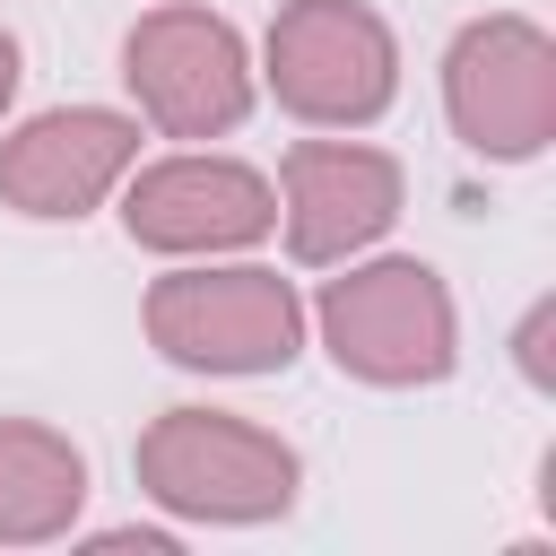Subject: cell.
Listing matches in <instances>:
<instances>
[{"mask_svg": "<svg viewBox=\"0 0 556 556\" xmlns=\"http://www.w3.org/2000/svg\"><path fill=\"white\" fill-rule=\"evenodd\" d=\"M130 469H139V495L182 521H278L304 478L295 443H278L235 408H165L139 434Z\"/></svg>", "mask_w": 556, "mask_h": 556, "instance_id": "cell-1", "label": "cell"}, {"mask_svg": "<svg viewBox=\"0 0 556 556\" xmlns=\"http://www.w3.org/2000/svg\"><path fill=\"white\" fill-rule=\"evenodd\" d=\"M313 321H321L330 365L374 391H417L460 365V313L426 261H356L348 278L321 287Z\"/></svg>", "mask_w": 556, "mask_h": 556, "instance_id": "cell-2", "label": "cell"}, {"mask_svg": "<svg viewBox=\"0 0 556 556\" xmlns=\"http://www.w3.org/2000/svg\"><path fill=\"white\" fill-rule=\"evenodd\" d=\"M148 348L191 374H287L304 348V304L278 269H165L148 287Z\"/></svg>", "mask_w": 556, "mask_h": 556, "instance_id": "cell-3", "label": "cell"}, {"mask_svg": "<svg viewBox=\"0 0 556 556\" xmlns=\"http://www.w3.org/2000/svg\"><path fill=\"white\" fill-rule=\"evenodd\" d=\"M269 96L313 130H365L400 96V43L365 0H287L261 43Z\"/></svg>", "mask_w": 556, "mask_h": 556, "instance_id": "cell-4", "label": "cell"}, {"mask_svg": "<svg viewBox=\"0 0 556 556\" xmlns=\"http://www.w3.org/2000/svg\"><path fill=\"white\" fill-rule=\"evenodd\" d=\"M443 113L460 148L495 165H530L556 139V35L539 17H469L443 52Z\"/></svg>", "mask_w": 556, "mask_h": 556, "instance_id": "cell-5", "label": "cell"}, {"mask_svg": "<svg viewBox=\"0 0 556 556\" xmlns=\"http://www.w3.org/2000/svg\"><path fill=\"white\" fill-rule=\"evenodd\" d=\"M122 78L139 96V113L165 139H226L252 113V52L243 35L200 9V0H165L122 35Z\"/></svg>", "mask_w": 556, "mask_h": 556, "instance_id": "cell-6", "label": "cell"}, {"mask_svg": "<svg viewBox=\"0 0 556 556\" xmlns=\"http://www.w3.org/2000/svg\"><path fill=\"white\" fill-rule=\"evenodd\" d=\"M122 226L148 252L174 261H208V252H243L278 226V191L269 174L235 165V156H156L122 174Z\"/></svg>", "mask_w": 556, "mask_h": 556, "instance_id": "cell-7", "label": "cell"}, {"mask_svg": "<svg viewBox=\"0 0 556 556\" xmlns=\"http://www.w3.org/2000/svg\"><path fill=\"white\" fill-rule=\"evenodd\" d=\"M400 156L365 148V139H295L287 165H278V217H287V252L304 269H330V261H356L365 243L391 235L400 217Z\"/></svg>", "mask_w": 556, "mask_h": 556, "instance_id": "cell-8", "label": "cell"}, {"mask_svg": "<svg viewBox=\"0 0 556 556\" xmlns=\"http://www.w3.org/2000/svg\"><path fill=\"white\" fill-rule=\"evenodd\" d=\"M139 165V122L113 104H52L0 139V208L17 217H87Z\"/></svg>", "mask_w": 556, "mask_h": 556, "instance_id": "cell-9", "label": "cell"}, {"mask_svg": "<svg viewBox=\"0 0 556 556\" xmlns=\"http://www.w3.org/2000/svg\"><path fill=\"white\" fill-rule=\"evenodd\" d=\"M87 504V452L43 417H0V547H43Z\"/></svg>", "mask_w": 556, "mask_h": 556, "instance_id": "cell-10", "label": "cell"}, {"mask_svg": "<svg viewBox=\"0 0 556 556\" xmlns=\"http://www.w3.org/2000/svg\"><path fill=\"white\" fill-rule=\"evenodd\" d=\"M547 321H556V304H530V321H521V339H513V348H521V374H530L539 391L556 382V374H547Z\"/></svg>", "mask_w": 556, "mask_h": 556, "instance_id": "cell-11", "label": "cell"}, {"mask_svg": "<svg viewBox=\"0 0 556 556\" xmlns=\"http://www.w3.org/2000/svg\"><path fill=\"white\" fill-rule=\"evenodd\" d=\"M17 78H26V61H17V35L0 26V113L17 104Z\"/></svg>", "mask_w": 556, "mask_h": 556, "instance_id": "cell-12", "label": "cell"}]
</instances>
